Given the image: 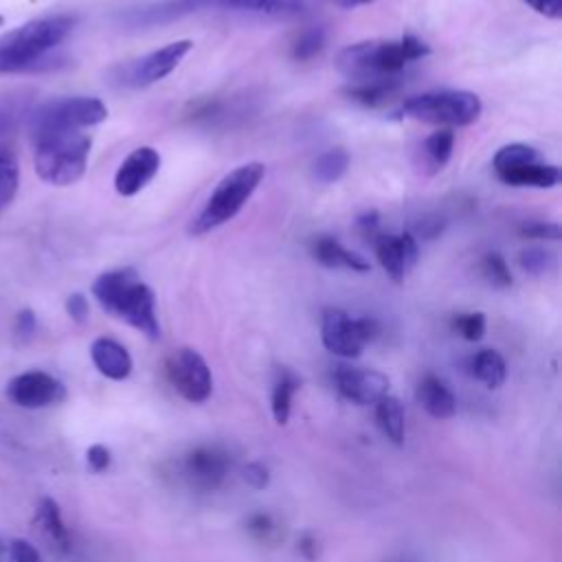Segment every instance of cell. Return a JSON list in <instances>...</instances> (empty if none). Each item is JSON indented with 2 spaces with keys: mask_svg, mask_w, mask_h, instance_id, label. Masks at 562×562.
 I'll return each instance as SVG.
<instances>
[{
  "mask_svg": "<svg viewBox=\"0 0 562 562\" xmlns=\"http://www.w3.org/2000/svg\"><path fill=\"white\" fill-rule=\"evenodd\" d=\"M430 55V46L417 35L393 40H371L345 46L336 55V68L351 83L400 79V72L422 57Z\"/></svg>",
  "mask_w": 562,
  "mask_h": 562,
  "instance_id": "1",
  "label": "cell"
},
{
  "mask_svg": "<svg viewBox=\"0 0 562 562\" xmlns=\"http://www.w3.org/2000/svg\"><path fill=\"white\" fill-rule=\"evenodd\" d=\"M92 294L108 314L143 331L149 340L160 336L154 290L138 279L134 268L101 272L92 283Z\"/></svg>",
  "mask_w": 562,
  "mask_h": 562,
  "instance_id": "2",
  "label": "cell"
},
{
  "mask_svg": "<svg viewBox=\"0 0 562 562\" xmlns=\"http://www.w3.org/2000/svg\"><path fill=\"white\" fill-rule=\"evenodd\" d=\"M75 18L66 13L31 20L0 37V75L42 70L55 50L75 29Z\"/></svg>",
  "mask_w": 562,
  "mask_h": 562,
  "instance_id": "3",
  "label": "cell"
},
{
  "mask_svg": "<svg viewBox=\"0 0 562 562\" xmlns=\"http://www.w3.org/2000/svg\"><path fill=\"white\" fill-rule=\"evenodd\" d=\"M263 173H266V167H263V162H257V160L244 162V165L231 169L215 184L206 204L193 217L189 231L193 235H204V233L226 224L228 220H233L244 209V204L250 200V195L259 187Z\"/></svg>",
  "mask_w": 562,
  "mask_h": 562,
  "instance_id": "4",
  "label": "cell"
},
{
  "mask_svg": "<svg viewBox=\"0 0 562 562\" xmlns=\"http://www.w3.org/2000/svg\"><path fill=\"white\" fill-rule=\"evenodd\" d=\"M92 138L81 130H68L48 134L35 140V171L55 187H68L77 182L88 167Z\"/></svg>",
  "mask_w": 562,
  "mask_h": 562,
  "instance_id": "5",
  "label": "cell"
},
{
  "mask_svg": "<svg viewBox=\"0 0 562 562\" xmlns=\"http://www.w3.org/2000/svg\"><path fill=\"white\" fill-rule=\"evenodd\" d=\"M108 119V108L97 97H61L44 101L37 108H31L24 125L31 140H40L48 134L83 130Z\"/></svg>",
  "mask_w": 562,
  "mask_h": 562,
  "instance_id": "6",
  "label": "cell"
},
{
  "mask_svg": "<svg viewBox=\"0 0 562 562\" xmlns=\"http://www.w3.org/2000/svg\"><path fill=\"white\" fill-rule=\"evenodd\" d=\"M483 103L479 94L470 90H430L408 97L402 103V114L415 121L432 125L461 127L470 125L481 116Z\"/></svg>",
  "mask_w": 562,
  "mask_h": 562,
  "instance_id": "7",
  "label": "cell"
},
{
  "mask_svg": "<svg viewBox=\"0 0 562 562\" xmlns=\"http://www.w3.org/2000/svg\"><path fill=\"white\" fill-rule=\"evenodd\" d=\"M375 336L378 323L373 318H353L336 307L323 312L321 338L325 349L334 356L358 358Z\"/></svg>",
  "mask_w": 562,
  "mask_h": 562,
  "instance_id": "8",
  "label": "cell"
},
{
  "mask_svg": "<svg viewBox=\"0 0 562 562\" xmlns=\"http://www.w3.org/2000/svg\"><path fill=\"white\" fill-rule=\"evenodd\" d=\"M193 48L191 40H176L165 44L158 50H151L125 66L119 68V79L125 86L132 88H145L160 79H165L169 72L176 70V66L182 61V57Z\"/></svg>",
  "mask_w": 562,
  "mask_h": 562,
  "instance_id": "9",
  "label": "cell"
},
{
  "mask_svg": "<svg viewBox=\"0 0 562 562\" xmlns=\"http://www.w3.org/2000/svg\"><path fill=\"white\" fill-rule=\"evenodd\" d=\"M167 375L173 384V389L187 400V402H204L213 391V378L211 369L204 362V358L193 349H178L167 360Z\"/></svg>",
  "mask_w": 562,
  "mask_h": 562,
  "instance_id": "10",
  "label": "cell"
},
{
  "mask_svg": "<svg viewBox=\"0 0 562 562\" xmlns=\"http://www.w3.org/2000/svg\"><path fill=\"white\" fill-rule=\"evenodd\" d=\"M371 244L375 248L380 266L395 283H402L419 259V246H417L415 235H411V233L393 235V233L380 231Z\"/></svg>",
  "mask_w": 562,
  "mask_h": 562,
  "instance_id": "11",
  "label": "cell"
},
{
  "mask_svg": "<svg viewBox=\"0 0 562 562\" xmlns=\"http://www.w3.org/2000/svg\"><path fill=\"white\" fill-rule=\"evenodd\" d=\"M7 395L22 408H42L66 397L64 384L44 371H26L7 384Z\"/></svg>",
  "mask_w": 562,
  "mask_h": 562,
  "instance_id": "12",
  "label": "cell"
},
{
  "mask_svg": "<svg viewBox=\"0 0 562 562\" xmlns=\"http://www.w3.org/2000/svg\"><path fill=\"white\" fill-rule=\"evenodd\" d=\"M160 169V154L149 147H136L132 154H127V158L121 162V167L114 173V189L119 195H136L140 189H145L151 178L158 173Z\"/></svg>",
  "mask_w": 562,
  "mask_h": 562,
  "instance_id": "13",
  "label": "cell"
},
{
  "mask_svg": "<svg viewBox=\"0 0 562 562\" xmlns=\"http://www.w3.org/2000/svg\"><path fill=\"white\" fill-rule=\"evenodd\" d=\"M336 389L342 397L356 404H375L384 395H389L386 375L373 369H356V367H338L334 373Z\"/></svg>",
  "mask_w": 562,
  "mask_h": 562,
  "instance_id": "14",
  "label": "cell"
},
{
  "mask_svg": "<svg viewBox=\"0 0 562 562\" xmlns=\"http://www.w3.org/2000/svg\"><path fill=\"white\" fill-rule=\"evenodd\" d=\"M187 11L231 9L270 18H292L303 11V0H182Z\"/></svg>",
  "mask_w": 562,
  "mask_h": 562,
  "instance_id": "15",
  "label": "cell"
},
{
  "mask_svg": "<svg viewBox=\"0 0 562 562\" xmlns=\"http://www.w3.org/2000/svg\"><path fill=\"white\" fill-rule=\"evenodd\" d=\"M228 470V459L224 452L217 448H195L187 459H184V476L189 479L191 485L202 487V490H213L220 485Z\"/></svg>",
  "mask_w": 562,
  "mask_h": 562,
  "instance_id": "16",
  "label": "cell"
},
{
  "mask_svg": "<svg viewBox=\"0 0 562 562\" xmlns=\"http://www.w3.org/2000/svg\"><path fill=\"white\" fill-rule=\"evenodd\" d=\"M90 358L99 373L110 380H125L132 373V356L114 338H97L90 347Z\"/></svg>",
  "mask_w": 562,
  "mask_h": 562,
  "instance_id": "17",
  "label": "cell"
},
{
  "mask_svg": "<svg viewBox=\"0 0 562 562\" xmlns=\"http://www.w3.org/2000/svg\"><path fill=\"white\" fill-rule=\"evenodd\" d=\"M312 255L325 268H342V270H351V272H369L371 270L369 261L362 255L345 248L338 239H334L329 235H318L312 241Z\"/></svg>",
  "mask_w": 562,
  "mask_h": 562,
  "instance_id": "18",
  "label": "cell"
},
{
  "mask_svg": "<svg viewBox=\"0 0 562 562\" xmlns=\"http://www.w3.org/2000/svg\"><path fill=\"white\" fill-rule=\"evenodd\" d=\"M33 525L37 529V533L46 540V544L55 551V553H66L70 549V538H68V529L61 520V512L59 505L53 498H42L37 503L35 509V518Z\"/></svg>",
  "mask_w": 562,
  "mask_h": 562,
  "instance_id": "19",
  "label": "cell"
},
{
  "mask_svg": "<svg viewBox=\"0 0 562 562\" xmlns=\"http://www.w3.org/2000/svg\"><path fill=\"white\" fill-rule=\"evenodd\" d=\"M417 402L422 404V408L428 415H432L437 419H448L457 411V400H454L452 391L437 375H424L419 380V384H417Z\"/></svg>",
  "mask_w": 562,
  "mask_h": 562,
  "instance_id": "20",
  "label": "cell"
},
{
  "mask_svg": "<svg viewBox=\"0 0 562 562\" xmlns=\"http://www.w3.org/2000/svg\"><path fill=\"white\" fill-rule=\"evenodd\" d=\"M496 178L509 187H533V189H551L560 182V167L547 165V162H527L514 169H507L503 173H496Z\"/></svg>",
  "mask_w": 562,
  "mask_h": 562,
  "instance_id": "21",
  "label": "cell"
},
{
  "mask_svg": "<svg viewBox=\"0 0 562 562\" xmlns=\"http://www.w3.org/2000/svg\"><path fill=\"white\" fill-rule=\"evenodd\" d=\"M454 147V132L450 127H441L426 136L422 143V169L426 173H437L443 169L452 156Z\"/></svg>",
  "mask_w": 562,
  "mask_h": 562,
  "instance_id": "22",
  "label": "cell"
},
{
  "mask_svg": "<svg viewBox=\"0 0 562 562\" xmlns=\"http://www.w3.org/2000/svg\"><path fill=\"white\" fill-rule=\"evenodd\" d=\"M400 90V79H384V81H367V83H349L342 94L360 103L364 108H378L386 101H391Z\"/></svg>",
  "mask_w": 562,
  "mask_h": 562,
  "instance_id": "23",
  "label": "cell"
},
{
  "mask_svg": "<svg viewBox=\"0 0 562 562\" xmlns=\"http://www.w3.org/2000/svg\"><path fill=\"white\" fill-rule=\"evenodd\" d=\"M375 417L382 428V432L393 441L402 443L404 441V408L397 397L384 395L382 400L375 402Z\"/></svg>",
  "mask_w": 562,
  "mask_h": 562,
  "instance_id": "24",
  "label": "cell"
},
{
  "mask_svg": "<svg viewBox=\"0 0 562 562\" xmlns=\"http://www.w3.org/2000/svg\"><path fill=\"white\" fill-rule=\"evenodd\" d=\"M472 373L479 382H483L490 389H496L505 382V360L498 351L494 349H481L474 358H472Z\"/></svg>",
  "mask_w": 562,
  "mask_h": 562,
  "instance_id": "25",
  "label": "cell"
},
{
  "mask_svg": "<svg viewBox=\"0 0 562 562\" xmlns=\"http://www.w3.org/2000/svg\"><path fill=\"white\" fill-rule=\"evenodd\" d=\"M29 110L26 94L0 97V145L24 123Z\"/></svg>",
  "mask_w": 562,
  "mask_h": 562,
  "instance_id": "26",
  "label": "cell"
},
{
  "mask_svg": "<svg viewBox=\"0 0 562 562\" xmlns=\"http://www.w3.org/2000/svg\"><path fill=\"white\" fill-rule=\"evenodd\" d=\"M349 167V154L347 149L342 147H331L327 151H323L316 160H314V167H312V173H314V180L321 182V184H331L336 180L342 178V173L347 171Z\"/></svg>",
  "mask_w": 562,
  "mask_h": 562,
  "instance_id": "27",
  "label": "cell"
},
{
  "mask_svg": "<svg viewBox=\"0 0 562 562\" xmlns=\"http://www.w3.org/2000/svg\"><path fill=\"white\" fill-rule=\"evenodd\" d=\"M299 389V378L290 369H279L277 382L272 389V415L277 424H285L292 408V397Z\"/></svg>",
  "mask_w": 562,
  "mask_h": 562,
  "instance_id": "28",
  "label": "cell"
},
{
  "mask_svg": "<svg viewBox=\"0 0 562 562\" xmlns=\"http://www.w3.org/2000/svg\"><path fill=\"white\" fill-rule=\"evenodd\" d=\"M536 160H538L536 147H531L527 143H509V145H503L494 154L492 167H494V173H503L507 169H514V167H520L527 162H536Z\"/></svg>",
  "mask_w": 562,
  "mask_h": 562,
  "instance_id": "29",
  "label": "cell"
},
{
  "mask_svg": "<svg viewBox=\"0 0 562 562\" xmlns=\"http://www.w3.org/2000/svg\"><path fill=\"white\" fill-rule=\"evenodd\" d=\"M20 184V167L11 154L0 151V211L13 202Z\"/></svg>",
  "mask_w": 562,
  "mask_h": 562,
  "instance_id": "30",
  "label": "cell"
},
{
  "mask_svg": "<svg viewBox=\"0 0 562 562\" xmlns=\"http://www.w3.org/2000/svg\"><path fill=\"white\" fill-rule=\"evenodd\" d=\"M325 46V31L321 26L305 29L292 44V57L296 61H307L314 55H318Z\"/></svg>",
  "mask_w": 562,
  "mask_h": 562,
  "instance_id": "31",
  "label": "cell"
},
{
  "mask_svg": "<svg viewBox=\"0 0 562 562\" xmlns=\"http://www.w3.org/2000/svg\"><path fill=\"white\" fill-rule=\"evenodd\" d=\"M481 272L496 288H509L514 283L509 266H507V261L498 252H487L481 259Z\"/></svg>",
  "mask_w": 562,
  "mask_h": 562,
  "instance_id": "32",
  "label": "cell"
},
{
  "mask_svg": "<svg viewBox=\"0 0 562 562\" xmlns=\"http://www.w3.org/2000/svg\"><path fill=\"white\" fill-rule=\"evenodd\" d=\"M518 266L529 274H544L553 268V255L544 248H527L518 255Z\"/></svg>",
  "mask_w": 562,
  "mask_h": 562,
  "instance_id": "33",
  "label": "cell"
},
{
  "mask_svg": "<svg viewBox=\"0 0 562 562\" xmlns=\"http://www.w3.org/2000/svg\"><path fill=\"white\" fill-rule=\"evenodd\" d=\"M454 329L465 338V340H481L485 334V316L481 312H465L454 318Z\"/></svg>",
  "mask_w": 562,
  "mask_h": 562,
  "instance_id": "34",
  "label": "cell"
},
{
  "mask_svg": "<svg viewBox=\"0 0 562 562\" xmlns=\"http://www.w3.org/2000/svg\"><path fill=\"white\" fill-rule=\"evenodd\" d=\"M0 562H44V560L31 542L22 538H13V540H7Z\"/></svg>",
  "mask_w": 562,
  "mask_h": 562,
  "instance_id": "35",
  "label": "cell"
},
{
  "mask_svg": "<svg viewBox=\"0 0 562 562\" xmlns=\"http://www.w3.org/2000/svg\"><path fill=\"white\" fill-rule=\"evenodd\" d=\"M518 233L527 239H560L562 231L555 222H540V220H533V222H525Z\"/></svg>",
  "mask_w": 562,
  "mask_h": 562,
  "instance_id": "36",
  "label": "cell"
},
{
  "mask_svg": "<svg viewBox=\"0 0 562 562\" xmlns=\"http://www.w3.org/2000/svg\"><path fill=\"white\" fill-rule=\"evenodd\" d=\"M35 327H37L35 312H33V310H29V307L20 310V312H18V316H15V325H13L15 336H18L20 340H29V338L35 334Z\"/></svg>",
  "mask_w": 562,
  "mask_h": 562,
  "instance_id": "37",
  "label": "cell"
},
{
  "mask_svg": "<svg viewBox=\"0 0 562 562\" xmlns=\"http://www.w3.org/2000/svg\"><path fill=\"white\" fill-rule=\"evenodd\" d=\"M66 312L68 316L75 321V323H86L88 321V314H90V305H88V299L79 292H72L68 299H66Z\"/></svg>",
  "mask_w": 562,
  "mask_h": 562,
  "instance_id": "38",
  "label": "cell"
},
{
  "mask_svg": "<svg viewBox=\"0 0 562 562\" xmlns=\"http://www.w3.org/2000/svg\"><path fill=\"white\" fill-rule=\"evenodd\" d=\"M356 228L358 233L367 239L373 241V237L380 233V215L375 211H367L356 220Z\"/></svg>",
  "mask_w": 562,
  "mask_h": 562,
  "instance_id": "39",
  "label": "cell"
},
{
  "mask_svg": "<svg viewBox=\"0 0 562 562\" xmlns=\"http://www.w3.org/2000/svg\"><path fill=\"white\" fill-rule=\"evenodd\" d=\"M86 461H88V468L92 472H103L110 465V450L105 446H101V443H94V446L88 448Z\"/></svg>",
  "mask_w": 562,
  "mask_h": 562,
  "instance_id": "40",
  "label": "cell"
},
{
  "mask_svg": "<svg viewBox=\"0 0 562 562\" xmlns=\"http://www.w3.org/2000/svg\"><path fill=\"white\" fill-rule=\"evenodd\" d=\"M244 479H246V483H250L255 490H261V487L268 485L270 474H268V468H266V465H261V463H248V465L244 468Z\"/></svg>",
  "mask_w": 562,
  "mask_h": 562,
  "instance_id": "41",
  "label": "cell"
},
{
  "mask_svg": "<svg viewBox=\"0 0 562 562\" xmlns=\"http://www.w3.org/2000/svg\"><path fill=\"white\" fill-rule=\"evenodd\" d=\"M522 2H527L533 11H538L544 18H551V20L562 18V0H522Z\"/></svg>",
  "mask_w": 562,
  "mask_h": 562,
  "instance_id": "42",
  "label": "cell"
},
{
  "mask_svg": "<svg viewBox=\"0 0 562 562\" xmlns=\"http://www.w3.org/2000/svg\"><path fill=\"white\" fill-rule=\"evenodd\" d=\"M248 529H250L257 538H261V540H268L270 533H274V525H272L270 516H266V514H255V516L248 520Z\"/></svg>",
  "mask_w": 562,
  "mask_h": 562,
  "instance_id": "43",
  "label": "cell"
},
{
  "mask_svg": "<svg viewBox=\"0 0 562 562\" xmlns=\"http://www.w3.org/2000/svg\"><path fill=\"white\" fill-rule=\"evenodd\" d=\"M371 2H375V0H342V2H340V7H345V9H353V7H362V4H371Z\"/></svg>",
  "mask_w": 562,
  "mask_h": 562,
  "instance_id": "44",
  "label": "cell"
},
{
  "mask_svg": "<svg viewBox=\"0 0 562 562\" xmlns=\"http://www.w3.org/2000/svg\"><path fill=\"white\" fill-rule=\"evenodd\" d=\"M4 547H7V540L0 536V560H2V553H4Z\"/></svg>",
  "mask_w": 562,
  "mask_h": 562,
  "instance_id": "45",
  "label": "cell"
},
{
  "mask_svg": "<svg viewBox=\"0 0 562 562\" xmlns=\"http://www.w3.org/2000/svg\"><path fill=\"white\" fill-rule=\"evenodd\" d=\"M329 2H336V4H340V2H342V0H329Z\"/></svg>",
  "mask_w": 562,
  "mask_h": 562,
  "instance_id": "46",
  "label": "cell"
},
{
  "mask_svg": "<svg viewBox=\"0 0 562 562\" xmlns=\"http://www.w3.org/2000/svg\"><path fill=\"white\" fill-rule=\"evenodd\" d=\"M2 22H4V18H2V15H0V26H2Z\"/></svg>",
  "mask_w": 562,
  "mask_h": 562,
  "instance_id": "47",
  "label": "cell"
}]
</instances>
